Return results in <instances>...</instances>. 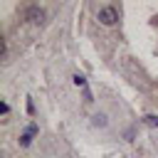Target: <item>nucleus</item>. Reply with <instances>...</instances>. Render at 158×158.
I'll return each instance as SVG.
<instances>
[{
	"mask_svg": "<svg viewBox=\"0 0 158 158\" xmlns=\"http://www.w3.org/2000/svg\"><path fill=\"white\" fill-rule=\"evenodd\" d=\"M96 17H99V22H101V25H114V22L118 20V12H116V7H111V5H104V7H99Z\"/></svg>",
	"mask_w": 158,
	"mask_h": 158,
	"instance_id": "obj_1",
	"label": "nucleus"
},
{
	"mask_svg": "<svg viewBox=\"0 0 158 158\" xmlns=\"http://www.w3.org/2000/svg\"><path fill=\"white\" fill-rule=\"evenodd\" d=\"M27 17H30L32 22L40 25V22L44 20V10H40V7H30V10H27Z\"/></svg>",
	"mask_w": 158,
	"mask_h": 158,
	"instance_id": "obj_2",
	"label": "nucleus"
},
{
	"mask_svg": "<svg viewBox=\"0 0 158 158\" xmlns=\"http://www.w3.org/2000/svg\"><path fill=\"white\" fill-rule=\"evenodd\" d=\"M35 131H37V126H30V128H27V131L22 133V141H20V143H22V146H30V141H32Z\"/></svg>",
	"mask_w": 158,
	"mask_h": 158,
	"instance_id": "obj_3",
	"label": "nucleus"
},
{
	"mask_svg": "<svg viewBox=\"0 0 158 158\" xmlns=\"http://www.w3.org/2000/svg\"><path fill=\"white\" fill-rule=\"evenodd\" d=\"M74 84H77V86H81V89L86 91V79H84L81 74H74Z\"/></svg>",
	"mask_w": 158,
	"mask_h": 158,
	"instance_id": "obj_4",
	"label": "nucleus"
},
{
	"mask_svg": "<svg viewBox=\"0 0 158 158\" xmlns=\"http://www.w3.org/2000/svg\"><path fill=\"white\" fill-rule=\"evenodd\" d=\"M146 123H148V126H158V116L148 114V116H146Z\"/></svg>",
	"mask_w": 158,
	"mask_h": 158,
	"instance_id": "obj_5",
	"label": "nucleus"
}]
</instances>
